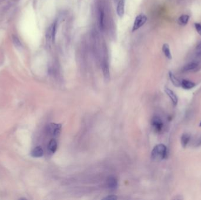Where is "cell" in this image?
<instances>
[{
	"instance_id": "cell-4",
	"label": "cell",
	"mask_w": 201,
	"mask_h": 200,
	"mask_svg": "<svg viewBox=\"0 0 201 200\" xmlns=\"http://www.w3.org/2000/svg\"><path fill=\"white\" fill-rule=\"evenodd\" d=\"M151 124L153 129L157 132H160L163 128V123L161 119L157 116L154 117L152 118Z\"/></svg>"
},
{
	"instance_id": "cell-23",
	"label": "cell",
	"mask_w": 201,
	"mask_h": 200,
	"mask_svg": "<svg viewBox=\"0 0 201 200\" xmlns=\"http://www.w3.org/2000/svg\"><path fill=\"white\" fill-rule=\"evenodd\" d=\"M199 54H200V55H201V52H199Z\"/></svg>"
},
{
	"instance_id": "cell-9",
	"label": "cell",
	"mask_w": 201,
	"mask_h": 200,
	"mask_svg": "<svg viewBox=\"0 0 201 200\" xmlns=\"http://www.w3.org/2000/svg\"><path fill=\"white\" fill-rule=\"evenodd\" d=\"M107 186L111 190H115L118 186L117 180L114 177H109L107 180Z\"/></svg>"
},
{
	"instance_id": "cell-5",
	"label": "cell",
	"mask_w": 201,
	"mask_h": 200,
	"mask_svg": "<svg viewBox=\"0 0 201 200\" xmlns=\"http://www.w3.org/2000/svg\"><path fill=\"white\" fill-rule=\"evenodd\" d=\"M98 25L100 30L103 31L105 28V13L104 10L100 8L98 9Z\"/></svg>"
},
{
	"instance_id": "cell-1",
	"label": "cell",
	"mask_w": 201,
	"mask_h": 200,
	"mask_svg": "<svg viewBox=\"0 0 201 200\" xmlns=\"http://www.w3.org/2000/svg\"><path fill=\"white\" fill-rule=\"evenodd\" d=\"M166 147L164 144H159L153 149L151 153V158L154 161H159L164 160L166 157Z\"/></svg>"
},
{
	"instance_id": "cell-24",
	"label": "cell",
	"mask_w": 201,
	"mask_h": 200,
	"mask_svg": "<svg viewBox=\"0 0 201 200\" xmlns=\"http://www.w3.org/2000/svg\"><path fill=\"white\" fill-rule=\"evenodd\" d=\"M15 1H18V0H15Z\"/></svg>"
},
{
	"instance_id": "cell-11",
	"label": "cell",
	"mask_w": 201,
	"mask_h": 200,
	"mask_svg": "<svg viewBox=\"0 0 201 200\" xmlns=\"http://www.w3.org/2000/svg\"><path fill=\"white\" fill-rule=\"evenodd\" d=\"M198 66V64L196 62H190L189 64L184 66V67L182 69L183 72H191L194 71L197 68Z\"/></svg>"
},
{
	"instance_id": "cell-13",
	"label": "cell",
	"mask_w": 201,
	"mask_h": 200,
	"mask_svg": "<svg viewBox=\"0 0 201 200\" xmlns=\"http://www.w3.org/2000/svg\"><path fill=\"white\" fill-rule=\"evenodd\" d=\"M48 150L50 151V153H54L57 149V141L54 139L51 140L49 144H48Z\"/></svg>"
},
{
	"instance_id": "cell-14",
	"label": "cell",
	"mask_w": 201,
	"mask_h": 200,
	"mask_svg": "<svg viewBox=\"0 0 201 200\" xmlns=\"http://www.w3.org/2000/svg\"><path fill=\"white\" fill-rule=\"evenodd\" d=\"M162 51H163L165 57H167L168 59H172V55H171V50H170V48H169V46L168 45V44L165 43V44L163 45Z\"/></svg>"
},
{
	"instance_id": "cell-16",
	"label": "cell",
	"mask_w": 201,
	"mask_h": 200,
	"mask_svg": "<svg viewBox=\"0 0 201 200\" xmlns=\"http://www.w3.org/2000/svg\"><path fill=\"white\" fill-rule=\"evenodd\" d=\"M189 20V16L188 15H182L178 18V22L181 25H185L188 24Z\"/></svg>"
},
{
	"instance_id": "cell-21",
	"label": "cell",
	"mask_w": 201,
	"mask_h": 200,
	"mask_svg": "<svg viewBox=\"0 0 201 200\" xmlns=\"http://www.w3.org/2000/svg\"><path fill=\"white\" fill-rule=\"evenodd\" d=\"M117 198H117L115 195H108V197H105V198H104V200H116Z\"/></svg>"
},
{
	"instance_id": "cell-6",
	"label": "cell",
	"mask_w": 201,
	"mask_h": 200,
	"mask_svg": "<svg viewBox=\"0 0 201 200\" xmlns=\"http://www.w3.org/2000/svg\"><path fill=\"white\" fill-rule=\"evenodd\" d=\"M125 13V1L124 0H119L117 7L116 13L119 17H122Z\"/></svg>"
},
{
	"instance_id": "cell-18",
	"label": "cell",
	"mask_w": 201,
	"mask_h": 200,
	"mask_svg": "<svg viewBox=\"0 0 201 200\" xmlns=\"http://www.w3.org/2000/svg\"><path fill=\"white\" fill-rule=\"evenodd\" d=\"M190 140V136L188 134H184L181 137V144L183 147L185 148Z\"/></svg>"
},
{
	"instance_id": "cell-7",
	"label": "cell",
	"mask_w": 201,
	"mask_h": 200,
	"mask_svg": "<svg viewBox=\"0 0 201 200\" xmlns=\"http://www.w3.org/2000/svg\"><path fill=\"white\" fill-rule=\"evenodd\" d=\"M102 72H103L104 78L107 81H108L110 78V74H109V65L108 62L105 60H104L102 62Z\"/></svg>"
},
{
	"instance_id": "cell-20",
	"label": "cell",
	"mask_w": 201,
	"mask_h": 200,
	"mask_svg": "<svg viewBox=\"0 0 201 200\" xmlns=\"http://www.w3.org/2000/svg\"><path fill=\"white\" fill-rule=\"evenodd\" d=\"M195 27L196 30V31L198 32V34L201 35V24L200 23H195Z\"/></svg>"
},
{
	"instance_id": "cell-10",
	"label": "cell",
	"mask_w": 201,
	"mask_h": 200,
	"mask_svg": "<svg viewBox=\"0 0 201 200\" xmlns=\"http://www.w3.org/2000/svg\"><path fill=\"white\" fill-rule=\"evenodd\" d=\"M44 151L41 146H37L31 152V156L34 157H41L43 156Z\"/></svg>"
},
{
	"instance_id": "cell-12",
	"label": "cell",
	"mask_w": 201,
	"mask_h": 200,
	"mask_svg": "<svg viewBox=\"0 0 201 200\" xmlns=\"http://www.w3.org/2000/svg\"><path fill=\"white\" fill-rule=\"evenodd\" d=\"M180 86L185 89H191L195 87V83L189 80L184 79L181 82Z\"/></svg>"
},
{
	"instance_id": "cell-17",
	"label": "cell",
	"mask_w": 201,
	"mask_h": 200,
	"mask_svg": "<svg viewBox=\"0 0 201 200\" xmlns=\"http://www.w3.org/2000/svg\"><path fill=\"white\" fill-rule=\"evenodd\" d=\"M169 78H170L171 82H173V85H174L175 86H177V87L180 86L181 82L178 79L176 78V76L173 74L171 72H169Z\"/></svg>"
},
{
	"instance_id": "cell-25",
	"label": "cell",
	"mask_w": 201,
	"mask_h": 200,
	"mask_svg": "<svg viewBox=\"0 0 201 200\" xmlns=\"http://www.w3.org/2000/svg\"><path fill=\"white\" fill-rule=\"evenodd\" d=\"M115 1H118V0H115Z\"/></svg>"
},
{
	"instance_id": "cell-15",
	"label": "cell",
	"mask_w": 201,
	"mask_h": 200,
	"mask_svg": "<svg viewBox=\"0 0 201 200\" xmlns=\"http://www.w3.org/2000/svg\"><path fill=\"white\" fill-rule=\"evenodd\" d=\"M51 32V37H52V41L53 43H54L55 39V36L57 34V22L55 21L53 23L52 26L50 28Z\"/></svg>"
},
{
	"instance_id": "cell-2",
	"label": "cell",
	"mask_w": 201,
	"mask_h": 200,
	"mask_svg": "<svg viewBox=\"0 0 201 200\" xmlns=\"http://www.w3.org/2000/svg\"><path fill=\"white\" fill-rule=\"evenodd\" d=\"M146 21H147V17L145 15L139 14L138 15L135 20V21L134 22L132 31L134 32L138 30V29L140 28L141 27L144 25Z\"/></svg>"
},
{
	"instance_id": "cell-3",
	"label": "cell",
	"mask_w": 201,
	"mask_h": 200,
	"mask_svg": "<svg viewBox=\"0 0 201 200\" xmlns=\"http://www.w3.org/2000/svg\"><path fill=\"white\" fill-rule=\"evenodd\" d=\"M62 126L61 124L51 123L48 126V130L51 134L54 137H57L61 133Z\"/></svg>"
},
{
	"instance_id": "cell-22",
	"label": "cell",
	"mask_w": 201,
	"mask_h": 200,
	"mask_svg": "<svg viewBox=\"0 0 201 200\" xmlns=\"http://www.w3.org/2000/svg\"><path fill=\"white\" fill-rule=\"evenodd\" d=\"M199 126H200V127H201V123H200V124H199Z\"/></svg>"
},
{
	"instance_id": "cell-19",
	"label": "cell",
	"mask_w": 201,
	"mask_h": 200,
	"mask_svg": "<svg viewBox=\"0 0 201 200\" xmlns=\"http://www.w3.org/2000/svg\"><path fill=\"white\" fill-rule=\"evenodd\" d=\"M13 43H14L15 46L17 48H21V43L20 41L19 40V39H18L17 36H13Z\"/></svg>"
},
{
	"instance_id": "cell-8",
	"label": "cell",
	"mask_w": 201,
	"mask_h": 200,
	"mask_svg": "<svg viewBox=\"0 0 201 200\" xmlns=\"http://www.w3.org/2000/svg\"><path fill=\"white\" fill-rule=\"evenodd\" d=\"M165 93H166V94L171 99L173 105L176 106L178 103V98H177V96L175 94V93H174L173 91H171V89H169L167 87L165 88Z\"/></svg>"
}]
</instances>
